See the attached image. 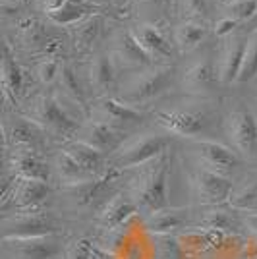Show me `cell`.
Masks as SVG:
<instances>
[{"label":"cell","instance_id":"cell-44","mask_svg":"<svg viewBox=\"0 0 257 259\" xmlns=\"http://www.w3.org/2000/svg\"><path fill=\"white\" fill-rule=\"evenodd\" d=\"M93 259H97V257H93Z\"/></svg>","mask_w":257,"mask_h":259},{"label":"cell","instance_id":"cell-23","mask_svg":"<svg viewBox=\"0 0 257 259\" xmlns=\"http://www.w3.org/2000/svg\"><path fill=\"white\" fill-rule=\"evenodd\" d=\"M25 87V74L22 66L18 64L16 54L12 53L10 43L4 45V54H2V89H4V99H10L16 105L18 99L23 95Z\"/></svg>","mask_w":257,"mask_h":259},{"label":"cell","instance_id":"cell-19","mask_svg":"<svg viewBox=\"0 0 257 259\" xmlns=\"http://www.w3.org/2000/svg\"><path fill=\"white\" fill-rule=\"evenodd\" d=\"M219 81V74L211 58H199L195 60L182 77L184 91L192 95H207L213 91L215 83Z\"/></svg>","mask_w":257,"mask_h":259},{"label":"cell","instance_id":"cell-41","mask_svg":"<svg viewBox=\"0 0 257 259\" xmlns=\"http://www.w3.org/2000/svg\"><path fill=\"white\" fill-rule=\"evenodd\" d=\"M242 223H244V227L249 228L251 232H255L257 234V213H249L242 219Z\"/></svg>","mask_w":257,"mask_h":259},{"label":"cell","instance_id":"cell-2","mask_svg":"<svg viewBox=\"0 0 257 259\" xmlns=\"http://www.w3.org/2000/svg\"><path fill=\"white\" fill-rule=\"evenodd\" d=\"M25 116L33 120L47 136L56 140L72 141L74 136L79 134L81 124L74 114L62 107L60 97L56 93H39L29 101L25 107Z\"/></svg>","mask_w":257,"mask_h":259},{"label":"cell","instance_id":"cell-14","mask_svg":"<svg viewBox=\"0 0 257 259\" xmlns=\"http://www.w3.org/2000/svg\"><path fill=\"white\" fill-rule=\"evenodd\" d=\"M134 35L138 37L141 47L153 58V62L170 64V60L174 58L176 45L166 37V33L162 31L157 23H140L134 27Z\"/></svg>","mask_w":257,"mask_h":259},{"label":"cell","instance_id":"cell-42","mask_svg":"<svg viewBox=\"0 0 257 259\" xmlns=\"http://www.w3.org/2000/svg\"><path fill=\"white\" fill-rule=\"evenodd\" d=\"M27 0H2V4H14V6H23Z\"/></svg>","mask_w":257,"mask_h":259},{"label":"cell","instance_id":"cell-5","mask_svg":"<svg viewBox=\"0 0 257 259\" xmlns=\"http://www.w3.org/2000/svg\"><path fill=\"white\" fill-rule=\"evenodd\" d=\"M225 134L244 161H257V118L246 107H236L226 114Z\"/></svg>","mask_w":257,"mask_h":259},{"label":"cell","instance_id":"cell-21","mask_svg":"<svg viewBox=\"0 0 257 259\" xmlns=\"http://www.w3.org/2000/svg\"><path fill=\"white\" fill-rule=\"evenodd\" d=\"M49 194H51L49 182L18 178L10 199H12V205L16 207L18 211H35V209L41 207V203L49 197ZM10 199H8V201H10ZM4 207H8V203Z\"/></svg>","mask_w":257,"mask_h":259},{"label":"cell","instance_id":"cell-34","mask_svg":"<svg viewBox=\"0 0 257 259\" xmlns=\"http://www.w3.org/2000/svg\"><path fill=\"white\" fill-rule=\"evenodd\" d=\"M176 12L180 14L184 22L186 20H201L209 18V4L207 0H176Z\"/></svg>","mask_w":257,"mask_h":259},{"label":"cell","instance_id":"cell-28","mask_svg":"<svg viewBox=\"0 0 257 259\" xmlns=\"http://www.w3.org/2000/svg\"><path fill=\"white\" fill-rule=\"evenodd\" d=\"M207 33H209V27H207L205 22H201V20H186L174 29L172 41L176 45L178 53H192L203 43Z\"/></svg>","mask_w":257,"mask_h":259},{"label":"cell","instance_id":"cell-22","mask_svg":"<svg viewBox=\"0 0 257 259\" xmlns=\"http://www.w3.org/2000/svg\"><path fill=\"white\" fill-rule=\"evenodd\" d=\"M193 225L192 223V213L188 209H162L153 215H147L143 221V228L155 234V236H164L170 234L178 228H186Z\"/></svg>","mask_w":257,"mask_h":259},{"label":"cell","instance_id":"cell-37","mask_svg":"<svg viewBox=\"0 0 257 259\" xmlns=\"http://www.w3.org/2000/svg\"><path fill=\"white\" fill-rule=\"evenodd\" d=\"M159 238V255L161 259H180L182 255V248L178 246V242L170 238V234H164V236H157Z\"/></svg>","mask_w":257,"mask_h":259},{"label":"cell","instance_id":"cell-43","mask_svg":"<svg viewBox=\"0 0 257 259\" xmlns=\"http://www.w3.org/2000/svg\"><path fill=\"white\" fill-rule=\"evenodd\" d=\"M217 2H219V4H223V6H226V8H228V6H232V4H236V2H240V0H217Z\"/></svg>","mask_w":257,"mask_h":259},{"label":"cell","instance_id":"cell-12","mask_svg":"<svg viewBox=\"0 0 257 259\" xmlns=\"http://www.w3.org/2000/svg\"><path fill=\"white\" fill-rule=\"evenodd\" d=\"M91 112H93L95 120L107 122V124H110V126H114L118 130L136 126V124H141L145 120L143 110L132 107V105H126L124 101L114 97L97 99V103L91 107Z\"/></svg>","mask_w":257,"mask_h":259},{"label":"cell","instance_id":"cell-24","mask_svg":"<svg viewBox=\"0 0 257 259\" xmlns=\"http://www.w3.org/2000/svg\"><path fill=\"white\" fill-rule=\"evenodd\" d=\"M64 151L74 159L85 172L91 176H103L110 168V164L107 161V155H103L101 151H97L93 147H89L87 143L79 140L68 141V145L64 147Z\"/></svg>","mask_w":257,"mask_h":259},{"label":"cell","instance_id":"cell-35","mask_svg":"<svg viewBox=\"0 0 257 259\" xmlns=\"http://www.w3.org/2000/svg\"><path fill=\"white\" fill-rule=\"evenodd\" d=\"M60 68H62V62L58 58H45L37 64V77L39 81L45 83V85H51L58 79V74H60Z\"/></svg>","mask_w":257,"mask_h":259},{"label":"cell","instance_id":"cell-30","mask_svg":"<svg viewBox=\"0 0 257 259\" xmlns=\"http://www.w3.org/2000/svg\"><path fill=\"white\" fill-rule=\"evenodd\" d=\"M54 170H56L60 182H62V188L77 186V184H83V182H87V180H93V178H95V176H91L89 172H85L64 149L56 155Z\"/></svg>","mask_w":257,"mask_h":259},{"label":"cell","instance_id":"cell-25","mask_svg":"<svg viewBox=\"0 0 257 259\" xmlns=\"http://www.w3.org/2000/svg\"><path fill=\"white\" fill-rule=\"evenodd\" d=\"M58 87L62 91V97L68 99L72 105L79 108L83 114H89V103H87V93L79 77L75 74V68L70 62H62V68H60V74H58Z\"/></svg>","mask_w":257,"mask_h":259},{"label":"cell","instance_id":"cell-45","mask_svg":"<svg viewBox=\"0 0 257 259\" xmlns=\"http://www.w3.org/2000/svg\"><path fill=\"white\" fill-rule=\"evenodd\" d=\"M89 2H91V0H89Z\"/></svg>","mask_w":257,"mask_h":259},{"label":"cell","instance_id":"cell-15","mask_svg":"<svg viewBox=\"0 0 257 259\" xmlns=\"http://www.w3.org/2000/svg\"><path fill=\"white\" fill-rule=\"evenodd\" d=\"M2 132H4L6 147L14 145V149H29L35 153H39V149L45 145V136H47L43 130L27 116L6 122Z\"/></svg>","mask_w":257,"mask_h":259},{"label":"cell","instance_id":"cell-26","mask_svg":"<svg viewBox=\"0 0 257 259\" xmlns=\"http://www.w3.org/2000/svg\"><path fill=\"white\" fill-rule=\"evenodd\" d=\"M95 4L89 0H64L60 6H56L53 10H47V18L54 25H68L72 27L77 22H81L83 18L95 14Z\"/></svg>","mask_w":257,"mask_h":259},{"label":"cell","instance_id":"cell-17","mask_svg":"<svg viewBox=\"0 0 257 259\" xmlns=\"http://www.w3.org/2000/svg\"><path fill=\"white\" fill-rule=\"evenodd\" d=\"M89 87L97 99L108 97V93L116 85V60L112 54L99 53L89 64Z\"/></svg>","mask_w":257,"mask_h":259},{"label":"cell","instance_id":"cell-29","mask_svg":"<svg viewBox=\"0 0 257 259\" xmlns=\"http://www.w3.org/2000/svg\"><path fill=\"white\" fill-rule=\"evenodd\" d=\"M18 41L23 49H31V51H41L43 53L47 43L51 41L49 33L45 29V25L35 18H25L18 23Z\"/></svg>","mask_w":257,"mask_h":259},{"label":"cell","instance_id":"cell-4","mask_svg":"<svg viewBox=\"0 0 257 259\" xmlns=\"http://www.w3.org/2000/svg\"><path fill=\"white\" fill-rule=\"evenodd\" d=\"M170 143L172 140L168 136L145 134V136L126 141L114 155L108 157V164L118 168V170L140 168V166H145L151 161L159 159L164 153H168Z\"/></svg>","mask_w":257,"mask_h":259},{"label":"cell","instance_id":"cell-18","mask_svg":"<svg viewBox=\"0 0 257 259\" xmlns=\"http://www.w3.org/2000/svg\"><path fill=\"white\" fill-rule=\"evenodd\" d=\"M136 213H140V209L136 205V201L128 195V192L114 194L97 213V225L105 230H114Z\"/></svg>","mask_w":257,"mask_h":259},{"label":"cell","instance_id":"cell-10","mask_svg":"<svg viewBox=\"0 0 257 259\" xmlns=\"http://www.w3.org/2000/svg\"><path fill=\"white\" fill-rule=\"evenodd\" d=\"M193 153L203 162V168H209L223 176H228L242 162V157L232 151V147H226L213 140H193Z\"/></svg>","mask_w":257,"mask_h":259},{"label":"cell","instance_id":"cell-32","mask_svg":"<svg viewBox=\"0 0 257 259\" xmlns=\"http://www.w3.org/2000/svg\"><path fill=\"white\" fill-rule=\"evenodd\" d=\"M199 225L207 228V230H215V232H228V230H234L238 227V221L230 213H226V211L213 209V211H207L201 217Z\"/></svg>","mask_w":257,"mask_h":259},{"label":"cell","instance_id":"cell-9","mask_svg":"<svg viewBox=\"0 0 257 259\" xmlns=\"http://www.w3.org/2000/svg\"><path fill=\"white\" fill-rule=\"evenodd\" d=\"M6 259H62V244L56 234L22 240H2Z\"/></svg>","mask_w":257,"mask_h":259},{"label":"cell","instance_id":"cell-1","mask_svg":"<svg viewBox=\"0 0 257 259\" xmlns=\"http://www.w3.org/2000/svg\"><path fill=\"white\" fill-rule=\"evenodd\" d=\"M168 172L170 155L164 153L149 164L140 166L136 176L130 180L128 195L136 201L140 213L153 215L168 209Z\"/></svg>","mask_w":257,"mask_h":259},{"label":"cell","instance_id":"cell-33","mask_svg":"<svg viewBox=\"0 0 257 259\" xmlns=\"http://www.w3.org/2000/svg\"><path fill=\"white\" fill-rule=\"evenodd\" d=\"M228 203L236 211H257V180L234 192Z\"/></svg>","mask_w":257,"mask_h":259},{"label":"cell","instance_id":"cell-40","mask_svg":"<svg viewBox=\"0 0 257 259\" xmlns=\"http://www.w3.org/2000/svg\"><path fill=\"white\" fill-rule=\"evenodd\" d=\"M141 6H147L151 10L166 12L168 8H176V0H138Z\"/></svg>","mask_w":257,"mask_h":259},{"label":"cell","instance_id":"cell-3","mask_svg":"<svg viewBox=\"0 0 257 259\" xmlns=\"http://www.w3.org/2000/svg\"><path fill=\"white\" fill-rule=\"evenodd\" d=\"M174 77H176L174 66H151L147 70H141L140 74L120 91V97L118 99L136 108L151 105L153 101L162 97L166 91H170L172 83H174Z\"/></svg>","mask_w":257,"mask_h":259},{"label":"cell","instance_id":"cell-39","mask_svg":"<svg viewBox=\"0 0 257 259\" xmlns=\"http://www.w3.org/2000/svg\"><path fill=\"white\" fill-rule=\"evenodd\" d=\"M238 23L234 18H230V16H225V18H221V20H217L215 23L213 31L217 37H221V39H228L230 35H234V29L238 27Z\"/></svg>","mask_w":257,"mask_h":259},{"label":"cell","instance_id":"cell-6","mask_svg":"<svg viewBox=\"0 0 257 259\" xmlns=\"http://www.w3.org/2000/svg\"><path fill=\"white\" fill-rule=\"evenodd\" d=\"M153 116L168 134L188 138V140H197L211 126V116L205 108L201 110H195V108L157 110Z\"/></svg>","mask_w":257,"mask_h":259},{"label":"cell","instance_id":"cell-36","mask_svg":"<svg viewBox=\"0 0 257 259\" xmlns=\"http://www.w3.org/2000/svg\"><path fill=\"white\" fill-rule=\"evenodd\" d=\"M226 16L234 18L236 22H247L257 16V0H240L232 6H228Z\"/></svg>","mask_w":257,"mask_h":259},{"label":"cell","instance_id":"cell-31","mask_svg":"<svg viewBox=\"0 0 257 259\" xmlns=\"http://www.w3.org/2000/svg\"><path fill=\"white\" fill-rule=\"evenodd\" d=\"M257 77V29L247 37L246 53H244V62L238 76V83H246Z\"/></svg>","mask_w":257,"mask_h":259},{"label":"cell","instance_id":"cell-8","mask_svg":"<svg viewBox=\"0 0 257 259\" xmlns=\"http://www.w3.org/2000/svg\"><path fill=\"white\" fill-rule=\"evenodd\" d=\"M195 199L201 205H223L228 203L234 194V186L228 180V176L213 172L209 168H197L190 178Z\"/></svg>","mask_w":257,"mask_h":259},{"label":"cell","instance_id":"cell-20","mask_svg":"<svg viewBox=\"0 0 257 259\" xmlns=\"http://www.w3.org/2000/svg\"><path fill=\"white\" fill-rule=\"evenodd\" d=\"M10 170L23 180H39V182L51 180L49 164L39 157V153L29 151V149H14L12 151Z\"/></svg>","mask_w":257,"mask_h":259},{"label":"cell","instance_id":"cell-27","mask_svg":"<svg viewBox=\"0 0 257 259\" xmlns=\"http://www.w3.org/2000/svg\"><path fill=\"white\" fill-rule=\"evenodd\" d=\"M103 31V16L99 14H91L83 18L81 22L70 27V37H72V45L77 53H87L93 49V45L99 41Z\"/></svg>","mask_w":257,"mask_h":259},{"label":"cell","instance_id":"cell-13","mask_svg":"<svg viewBox=\"0 0 257 259\" xmlns=\"http://www.w3.org/2000/svg\"><path fill=\"white\" fill-rule=\"evenodd\" d=\"M112 58L116 64H122L130 70H147L155 64L147 51L141 47L138 37L134 35V29H122L112 39Z\"/></svg>","mask_w":257,"mask_h":259},{"label":"cell","instance_id":"cell-16","mask_svg":"<svg viewBox=\"0 0 257 259\" xmlns=\"http://www.w3.org/2000/svg\"><path fill=\"white\" fill-rule=\"evenodd\" d=\"M247 39L242 35H230L225 39L221 54H219V64H217V74L221 83H232L238 81L242 62H244V53H246Z\"/></svg>","mask_w":257,"mask_h":259},{"label":"cell","instance_id":"cell-11","mask_svg":"<svg viewBox=\"0 0 257 259\" xmlns=\"http://www.w3.org/2000/svg\"><path fill=\"white\" fill-rule=\"evenodd\" d=\"M75 140L83 141L89 147H93V149L101 151L103 155L110 157V155H114L126 143V134L122 130L107 124V122H101V120L93 118L81 126Z\"/></svg>","mask_w":257,"mask_h":259},{"label":"cell","instance_id":"cell-38","mask_svg":"<svg viewBox=\"0 0 257 259\" xmlns=\"http://www.w3.org/2000/svg\"><path fill=\"white\" fill-rule=\"evenodd\" d=\"M93 251L85 240H75L64 251V259H93Z\"/></svg>","mask_w":257,"mask_h":259},{"label":"cell","instance_id":"cell-7","mask_svg":"<svg viewBox=\"0 0 257 259\" xmlns=\"http://www.w3.org/2000/svg\"><path fill=\"white\" fill-rule=\"evenodd\" d=\"M58 232V225L51 213L45 211H18L14 217H6L2 223V240L51 236Z\"/></svg>","mask_w":257,"mask_h":259}]
</instances>
